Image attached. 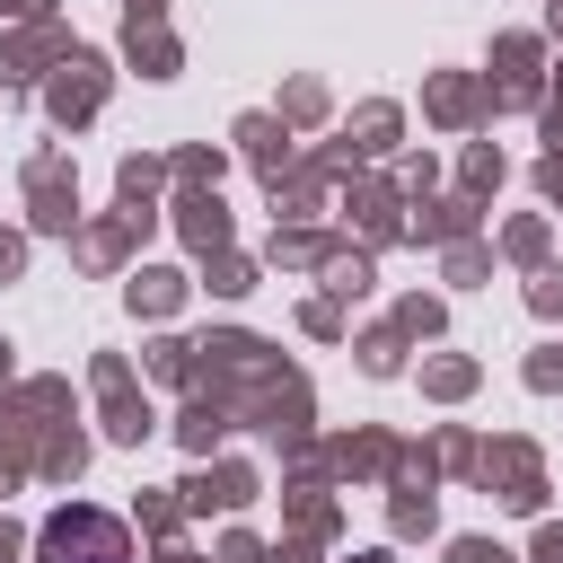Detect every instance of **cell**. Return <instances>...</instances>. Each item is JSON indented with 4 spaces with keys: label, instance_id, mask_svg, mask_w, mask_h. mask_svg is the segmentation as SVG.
<instances>
[{
    "label": "cell",
    "instance_id": "obj_1",
    "mask_svg": "<svg viewBox=\"0 0 563 563\" xmlns=\"http://www.w3.org/2000/svg\"><path fill=\"white\" fill-rule=\"evenodd\" d=\"M44 563H132V537L106 510H62L44 528Z\"/></svg>",
    "mask_w": 563,
    "mask_h": 563
}]
</instances>
